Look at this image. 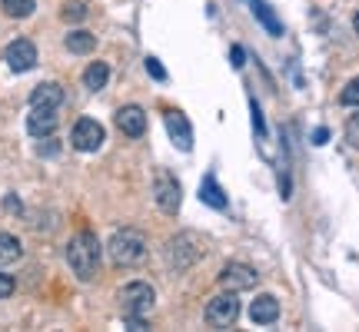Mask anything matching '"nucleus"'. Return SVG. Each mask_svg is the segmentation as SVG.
I'll use <instances>...</instances> for the list:
<instances>
[{
    "label": "nucleus",
    "instance_id": "nucleus-26",
    "mask_svg": "<svg viewBox=\"0 0 359 332\" xmlns=\"http://www.w3.org/2000/svg\"><path fill=\"white\" fill-rule=\"evenodd\" d=\"M230 57H233V67H236V70H243V60H246L243 47H233V50H230Z\"/></svg>",
    "mask_w": 359,
    "mask_h": 332
},
{
    "label": "nucleus",
    "instance_id": "nucleus-1",
    "mask_svg": "<svg viewBox=\"0 0 359 332\" xmlns=\"http://www.w3.org/2000/svg\"><path fill=\"white\" fill-rule=\"evenodd\" d=\"M100 240L93 236L90 230H80L70 236V243H67V263L70 269L77 272V279L90 282L97 276V269H100Z\"/></svg>",
    "mask_w": 359,
    "mask_h": 332
},
{
    "label": "nucleus",
    "instance_id": "nucleus-8",
    "mask_svg": "<svg viewBox=\"0 0 359 332\" xmlns=\"http://www.w3.org/2000/svg\"><path fill=\"white\" fill-rule=\"evenodd\" d=\"M257 269L246 266V263H230V266H223L219 272V286L226 289V293H243V289H253L257 286Z\"/></svg>",
    "mask_w": 359,
    "mask_h": 332
},
{
    "label": "nucleus",
    "instance_id": "nucleus-19",
    "mask_svg": "<svg viewBox=\"0 0 359 332\" xmlns=\"http://www.w3.org/2000/svg\"><path fill=\"white\" fill-rule=\"evenodd\" d=\"M20 256H24L20 240L11 236V233H0V266H11V263H17Z\"/></svg>",
    "mask_w": 359,
    "mask_h": 332
},
{
    "label": "nucleus",
    "instance_id": "nucleus-29",
    "mask_svg": "<svg viewBox=\"0 0 359 332\" xmlns=\"http://www.w3.org/2000/svg\"><path fill=\"white\" fill-rule=\"evenodd\" d=\"M253 127H257V133H263V116H259V106L253 103Z\"/></svg>",
    "mask_w": 359,
    "mask_h": 332
},
{
    "label": "nucleus",
    "instance_id": "nucleus-3",
    "mask_svg": "<svg viewBox=\"0 0 359 332\" xmlns=\"http://www.w3.org/2000/svg\"><path fill=\"white\" fill-rule=\"evenodd\" d=\"M120 309H123V316H147L156 303V293L150 282H127L123 289H120Z\"/></svg>",
    "mask_w": 359,
    "mask_h": 332
},
{
    "label": "nucleus",
    "instance_id": "nucleus-23",
    "mask_svg": "<svg viewBox=\"0 0 359 332\" xmlns=\"http://www.w3.org/2000/svg\"><path fill=\"white\" fill-rule=\"evenodd\" d=\"M346 143L353 150H359V113H353L346 120Z\"/></svg>",
    "mask_w": 359,
    "mask_h": 332
},
{
    "label": "nucleus",
    "instance_id": "nucleus-30",
    "mask_svg": "<svg viewBox=\"0 0 359 332\" xmlns=\"http://www.w3.org/2000/svg\"><path fill=\"white\" fill-rule=\"evenodd\" d=\"M353 30H356V34H359V13H356V17H353Z\"/></svg>",
    "mask_w": 359,
    "mask_h": 332
},
{
    "label": "nucleus",
    "instance_id": "nucleus-13",
    "mask_svg": "<svg viewBox=\"0 0 359 332\" xmlns=\"http://www.w3.org/2000/svg\"><path fill=\"white\" fill-rule=\"evenodd\" d=\"M250 319L257 322V326H269V322L280 319V303H276V296H257L253 306H250Z\"/></svg>",
    "mask_w": 359,
    "mask_h": 332
},
{
    "label": "nucleus",
    "instance_id": "nucleus-7",
    "mask_svg": "<svg viewBox=\"0 0 359 332\" xmlns=\"http://www.w3.org/2000/svg\"><path fill=\"white\" fill-rule=\"evenodd\" d=\"M103 140H107V133L97 120H90V116H80L77 123H74V133H70V143L77 146L80 153H93V150H100Z\"/></svg>",
    "mask_w": 359,
    "mask_h": 332
},
{
    "label": "nucleus",
    "instance_id": "nucleus-25",
    "mask_svg": "<svg viewBox=\"0 0 359 332\" xmlns=\"http://www.w3.org/2000/svg\"><path fill=\"white\" fill-rule=\"evenodd\" d=\"M13 289H17V279H13V276H7V272H0V299L13 296Z\"/></svg>",
    "mask_w": 359,
    "mask_h": 332
},
{
    "label": "nucleus",
    "instance_id": "nucleus-27",
    "mask_svg": "<svg viewBox=\"0 0 359 332\" xmlns=\"http://www.w3.org/2000/svg\"><path fill=\"white\" fill-rule=\"evenodd\" d=\"M330 140V130L326 127H320V130H313V143H316V146H323V143Z\"/></svg>",
    "mask_w": 359,
    "mask_h": 332
},
{
    "label": "nucleus",
    "instance_id": "nucleus-28",
    "mask_svg": "<svg viewBox=\"0 0 359 332\" xmlns=\"http://www.w3.org/2000/svg\"><path fill=\"white\" fill-rule=\"evenodd\" d=\"M4 209H11V213H20V200L7 196V200H4Z\"/></svg>",
    "mask_w": 359,
    "mask_h": 332
},
{
    "label": "nucleus",
    "instance_id": "nucleus-2",
    "mask_svg": "<svg viewBox=\"0 0 359 332\" xmlns=\"http://www.w3.org/2000/svg\"><path fill=\"white\" fill-rule=\"evenodd\" d=\"M107 256H110V263L114 266H140L143 259H147V240H143L140 230H116L110 236V243H107Z\"/></svg>",
    "mask_w": 359,
    "mask_h": 332
},
{
    "label": "nucleus",
    "instance_id": "nucleus-18",
    "mask_svg": "<svg viewBox=\"0 0 359 332\" xmlns=\"http://www.w3.org/2000/svg\"><path fill=\"white\" fill-rule=\"evenodd\" d=\"M250 7H253V13L259 17V24L266 27L269 34H276V37H283V24L276 20V13H273V7H269L266 0H250Z\"/></svg>",
    "mask_w": 359,
    "mask_h": 332
},
{
    "label": "nucleus",
    "instance_id": "nucleus-4",
    "mask_svg": "<svg viewBox=\"0 0 359 332\" xmlns=\"http://www.w3.org/2000/svg\"><path fill=\"white\" fill-rule=\"evenodd\" d=\"M203 243L193 236V233H180L177 240H170L167 243V259L173 269H190L200 256H203Z\"/></svg>",
    "mask_w": 359,
    "mask_h": 332
},
{
    "label": "nucleus",
    "instance_id": "nucleus-12",
    "mask_svg": "<svg viewBox=\"0 0 359 332\" xmlns=\"http://www.w3.org/2000/svg\"><path fill=\"white\" fill-rule=\"evenodd\" d=\"M167 130H170V137H173V143H177L183 153H190L193 150V130L190 123H187V116L180 113V110H167Z\"/></svg>",
    "mask_w": 359,
    "mask_h": 332
},
{
    "label": "nucleus",
    "instance_id": "nucleus-11",
    "mask_svg": "<svg viewBox=\"0 0 359 332\" xmlns=\"http://www.w3.org/2000/svg\"><path fill=\"white\" fill-rule=\"evenodd\" d=\"M60 106H30V116H27V130L34 137H50L57 123H60Z\"/></svg>",
    "mask_w": 359,
    "mask_h": 332
},
{
    "label": "nucleus",
    "instance_id": "nucleus-15",
    "mask_svg": "<svg viewBox=\"0 0 359 332\" xmlns=\"http://www.w3.org/2000/svg\"><path fill=\"white\" fill-rule=\"evenodd\" d=\"M200 200H203L206 206H213V209H226L230 206V200H226V193L219 190L217 177L210 173V177H203V183H200Z\"/></svg>",
    "mask_w": 359,
    "mask_h": 332
},
{
    "label": "nucleus",
    "instance_id": "nucleus-17",
    "mask_svg": "<svg viewBox=\"0 0 359 332\" xmlns=\"http://www.w3.org/2000/svg\"><path fill=\"white\" fill-rule=\"evenodd\" d=\"M107 80H110V67L103 64V60H97V64H90L87 70H83V87L93 90V93L107 87Z\"/></svg>",
    "mask_w": 359,
    "mask_h": 332
},
{
    "label": "nucleus",
    "instance_id": "nucleus-10",
    "mask_svg": "<svg viewBox=\"0 0 359 332\" xmlns=\"http://www.w3.org/2000/svg\"><path fill=\"white\" fill-rule=\"evenodd\" d=\"M116 130L123 133V137H143L147 133V113H143V106L137 103H130V106H120L116 110Z\"/></svg>",
    "mask_w": 359,
    "mask_h": 332
},
{
    "label": "nucleus",
    "instance_id": "nucleus-22",
    "mask_svg": "<svg viewBox=\"0 0 359 332\" xmlns=\"http://www.w3.org/2000/svg\"><path fill=\"white\" fill-rule=\"evenodd\" d=\"M339 103H343V106H359V77L349 80L346 87H343V93H339Z\"/></svg>",
    "mask_w": 359,
    "mask_h": 332
},
{
    "label": "nucleus",
    "instance_id": "nucleus-5",
    "mask_svg": "<svg viewBox=\"0 0 359 332\" xmlns=\"http://www.w3.org/2000/svg\"><path fill=\"white\" fill-rule=\"evenodd\" d=\"M236 319H240V303H236V293L213 296V299L206 303V326H213V329H230Z\"/></svg>",
    "mask_w": 359,
    "mask_h": 332
},
{
    "label": "nucleus",
    "instance_id": "nucleus-20",
    "mask_svg": "<svg viewBox=\"0 0 359 332\" xmlns=\"http://www.w3.org/2000/svg\"><path fill=\"white\" fill-rule=\"evenodd\" d=\"M0 7H4V13H7V17H13V20H24V17H30V13L37 11V0H0Z\"/></svg>",
    "mask_w": 359,
    "mask_h": 332
},
{
    "label": "nucleus",
    "instance_id": "nucleus-6",
    "mask_svg": "<svg viewBox=\"0 0 359 332\" xmlns=\"http://www.w3.org/2000/svg\"><path fill=\"white\" fill-rule=\"evenodd\" d=\"M180 183L173 173H167V170H156V177H154V200L156 206L167 213V216H177V209H180Z\"/></svg>",
    "mask_w": 359,
    "mask_h": 332
},
{
    "label": "nucleus",
    "instance_id": "nucleus-24",
    "mask_svg": "<svg viewBox=\"0 0 359 332\" xmlns=\"http://www.w3.org/2000/svg\"><path fill=\"white\" fill-rule=\"evenodd\" d=\"M147 74H150L154 80H160V83L167 80V70L160 67V60H156V57H147Z\"/></svg>",
    "mask_w": 359,
    "mask_h": 332
},
{
    "label": "nucleus",
    "instance_id": "nucleus-16",
    "mask_svg": "<svg viewBox=\"0 0 359 332\" xmlns=\"http://www.w3.org/2000/svg\"><path fill=\"white\" fill-rule=\"evenodd\" d=\"M67 50L87 57V53L97 50V37H93L90 30H70V34H67Z\"/></svg>",
    "mask_w": 359,
    "mask_h": 332
},
{
    "label": "nucleus",
    "instance_id": "nucleus-9",
    "mask_svg": "<svg viewBox=\"0 0 359 332\" xmlns=\"http://www.w3.org/2000/svg\"><path fill=\"white\" fill-rule=\"evenodd\" d=\"M4 60H7V67H11L13 74H27V70H34V67H37V47H34V40L17 37L11 47H7Z\"/></svg>",
    "mask_w": 359,
    "mask_h": 332
},
{
    "label": "nucleus",
    "instance_id": "nucleus-14",
    "mask_svg": "<svg viewBox=\"0 0 359 332\" xmlns=\"http://www.w3.org/2000/svg\"><path fill=\"white\" fill-rule=\"evenodd\" d=\"M64 103V87L60 83H40L30 93V106H60Z\"/></svg>",
    "mask_w": 359,
    "mask_h": 332
},
{
    "label": "nucleus",
    "instance_id": "nucleus-21",
    "mask_svg": "<svg viewBox=\"0 0 359 332\" xmlns=\"http://www.w3.org/2000/svg\"><path fill=\"white\" fill-rule=\"evenodd\" d=\"M87 13H90L87 4L74 0V4H67V7H64V20H67V24H80V20H87Z\"/></svg>",
    "mask_w": 359,
    "mask_h": 332
}]
</instances>
